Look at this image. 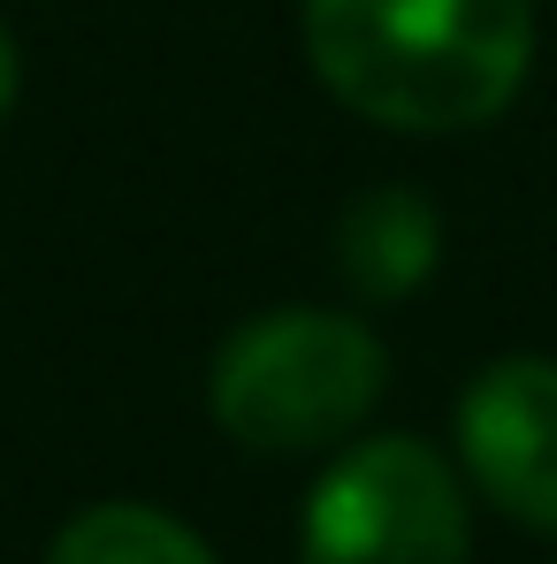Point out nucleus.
Instances as JSON below:
<instances>
[{"label":"nucleus","instance_id":"nucleus-1","mask_svg":"<svg viewBox=\"0 0 557 564\" xmlns=\"http://www.w3.org/2000/svg\"><path fill=\"white\" fill-rule=\"evenodd\" d=\"M306 62L389 130H473L535 62V0H306Z\"/></svg>","mask_w":557,"mask_h":564},{"label":"nucleus","instance_id":"nucleus-2","mask_svg":"<svg viewBox=\"0 0 557 564\" xmlns=\"http://www.w3.org/2000/svg\"><path fill=\"white\" fill-rule=\"evenodd\" d=\"M389 381V351L367 321L321 313V305H282L245 321L206 375V412L229 443L245 451H329L374 412Z\"/></svg>","mask_w":557,"mask_h":564},{"label":"nucleus","instance_id":"nucleus-3","mask_svg":"<svg viewBox=\"0 0 557 564\" xmlns=\"http://www.w3.org/2000/svg\"><path fill=\"white\" fill-rule=\"evenodd\" d=\"M306 564H465V496L451 466L382 435L344 451L306 503Z\"/></svg>","mask_w":557,"mask_h":564},{"label":"nucleus","instance_id":"nucleus-4","mask_svg":"<svg viewBox=\"0 0 557 564\" xmlns=\"http://www.w3.org/2000/svg\"><path fill=\"white\" fill-rule=\"evenodd\" d=\"M459 458L496 511L557 534V367L496 359L459 397Z\"/></svg>","mask_w":557,"mask_h":564},{"label":"nucleus","instance_id":"nucleus-5","mask_svg":"<svg viewBox=\"0 0 557 564\" xmlns=\"http://www.w3.org/2000/svg\"><path fill=\"white\" fill-rule=\"evenodd\" d=\"M436 252H443V221H436V206L420 191H405V184H382L367 198H352L344 221H336V268L374 305L420 290Z\"/></svg>","mask_w":557,"mask_h":564},{"label":"nucleus","instance_id":"nucleus-6","mask_svg":"<svg viewBox=\"0 0 557 564\" xmlns=\"http://www.w3.org/2000/svg\"><path fill=\"white\" fill-rule=\"evenodd\" d=\"M46 564H214V557L184 519H169L153 503H93L54 534Z\"/></svg>","mask_w":557,"mask_h":564},{"label":"nucleus","instance_id":"nucleus-7","mask_svg":"<svg viewBox=\"0 0 557 564\" xmlns=\"http://www.w3.org/2000/svg\"><path fill=\"white\" fill-rule=\"evenodd\" d=\"M15 107V46H8V31H0V115Z\"/></svg>","mask_w":557,"mask_h":564}]
</instances>
